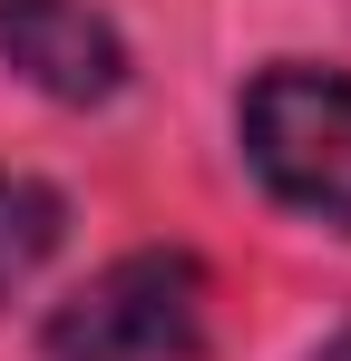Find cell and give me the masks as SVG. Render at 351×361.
<instances>
[{
	"label": "cell",
	"instance_id": "1",
	"mask_svg": "<svg viewBox=\"0 0 351 361\" xmlns=\"http://www.w3.org/2000/svg\"><path fill=\"white\" fill-rule=\"evenodd\" d=\"M244 157L283 205L351 225V78L342 68H264L244 88Z\"/></svg>",
	"mask_w": 351,
	"mask_h": 361
},
{
	"label": "cell",
	"instance_id": "2",
	"mask_svg": "<svg viewBox=\"0 0 351 361\" xmlns=\"http://www.w3.org/2000/svg\"><path fill=\"white\" fill-rule=\"evenodd\" d=\"M195 352H205L195 254H127L78 302L49 312V361H195Z\"/></svg>",
	"mask_w": 351,
	"mask_h": 361
},
{
	"label": "cell",
	"instance_id": "3",
	"mask_svg": "<svg viewBox=\"0 0 351 361\" xmlns=\"http://www.w3.org/2000/svg\"><path fill=\"white\" fill-rule=\"evenodd\" d=\"M0 59L58 108H98L127 88V39L88 0H0Z\"/></svg>",
	"mask_w": 351,
	"mask_h": 361
},
{
	"label": "cell",
	"instance_id": "4",
	"mask_svg": "<svg viewBox=\"0 0 351 361\" xmlns=\"http://www.w3.org/2000/svg\"><path fill=\"white\" fill-rule=\"evenodd\" d=\"M58 225H68L58 185L10 176V166H0V293H20V283H30V274L58 254Z\"/></svg>",
	"mask_w": 351,
	"mask_h": 361
}]
</instances>
